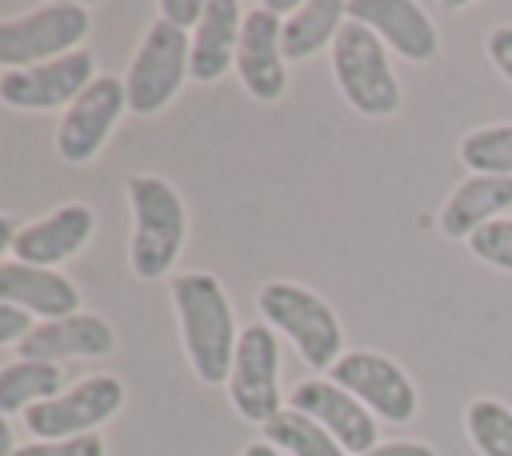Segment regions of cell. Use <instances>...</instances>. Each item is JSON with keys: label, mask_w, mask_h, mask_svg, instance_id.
<instances>
[{"label": "cell", "mask_w": 512, "mask_h": 456, "mask_svg": "<svg viewBox=\"0 0 512 456\" xmlns=\"http://www.w3.org/2000/svg\"><path fill=\"white\" fill-rule=\"evenodd\" d=\"M172 304L180 316V340L192 372L204 384H224L232 376V356L240 340L224 284L212 272L172 276Z\"/></svg>", "instance_id": "1"}, {"label": "cell", "mask_w": 512, "mask_h": 456, "mask_svg": "<svg viewBox=\"0 0 512 456\" xmlns=\"http://www.w3.org/2000/svg\"><path fill=\"white\" fill-rule=\"evenodd\" d=\"M128 208H132V244H128L132 272L140 280L168 276L184 244V200L168 180L140 172L128 180Z\"/></svg>", "instance_id": "2"}, {"label": "cell", "mask_w": 512, "mask_h": 456, "mask_svg": "<svg viewBox=\"0 0 512 456\" xmlns=\"http://www.w3.org/2000/svg\"><path fill=\"white\" fill-rule=\"evenodd\" d=\"M256 304H260L268 328L284 332L308 368L332 372V364L340 360L344 332H340V320L324 296H316L312 288L292 284V280H268L256 292Z\"/></svg>", "instance_id": "3"}, {"label": "cell", "mask_w": 512, "mask_h": 456, "mask_svg": "<svg viewBox=\"0 0 512 456\" xmlns=\"http://www.w3.org/2000/svg\"><path fill=\"white\" fill-rule=\"evenodd\" d=\"M332 76L340 96L372 120L396 116L400 112V80L392 72L388 48L380 44V36L356 20H348L340 28V36L332 40Z\"/></svg>", "instance_id": "4"}, {"label": "cell", "mask_w": 512, "mask_h": 456, "mask_svg": "<svg viewBox=\"0 0 512 456\" xmlns=\"http://www.w3.org/2000/svg\"><path fill=\"white\" fill-rule=\"evenodd\" d=\"M88 36V8L84 4H44L28 16L0 20V64L8 72L32 68L56 56L76 52V44Z\"/></svg>", "instance_id": "5"}, {"label": "cell", "mask_w": 512, "mask_h": 456, "mask_svg": "<svg viewBox=\"0 0 512 456\" xmlns=\"http://www.w3.org/2000/svg\"><path fill=\"white\" fill-rule=\"evenodd\" d=\"M188 52H192V40L188 32L172 28L168 20H156L132 64H128V76H124V92H128V112L136 116H156L180 88V80L188 76Z\"/></svg>", "instance_id": "6"}, {"label": "cell", "mask_w": 512, "mask_h": 456, "mask_svg": "<svg viewBox=\"0 0 512 456\" xmlns=\"http://www.w3.org/2000/svg\"><path fill=\"white\" fill-rule=\"evenodd\" d=\"M280 348L276 332L268 324H248L240 328L236 356H232V376H228V396L236 412L252 424H268L272 416L284 412L280 404Z\"/></svg>", "instance_id": "7"}, {"label": "cell", "mask_w": 512, "mask_h": 456, "mask_svg": "<svg viewBox=\"0 0 512 456\" xmlns=\"http://www.w3.org/2000/svg\"><path fill=\"white\" fill-rule=\"evenodd\" d=\"M332 380L388 424H408L416 416V404H420L416 384L384 352H344L332 364Z\"/></svg>", "instance_id": "8"}, {"label": "cell", "mask_w": 512, "mask_h": 456, "mask_svg": "<svg viewBox=\"0 0 512 456\" xmlns=\"http://www.w3.org/2000/svg\"><path fill=\"white\" fill-rule=\"evenodd\" d=\"M120 404H124V384L116 376H88L44 404H32L24 412V424L40 440H72L100 428L108 416L120 412Z\"/></svg>", "instance_id": "9"}, {"label": "cell", "mask_w": 512, "mask_h": 456, "mask_svg": "<svg viewBox=\"0 0 512 456\" xmlns=\"http://www.w3.org/2000/svg\"><path fill=\"white\" fill-rule=\"evenodd\" d=\"M96 80V60L92 52L76 48L68 56L32 64V68H16L0 76V100L8 108L20 112H44V108H64L72 104L88 84Z\"/></svg>", "instance_id": "10"}, {"label": "cell", "mask_w": 512, "mask_h": 456, "mask_svg": "<svg viewBox=\"0 0 512 456\" xmlns=\"http://www.w3.org/2000/svg\"><path fill=\"white\" fill-rule=\"evenodd\" d=\"M124 108H128L124 80L120 76H96L68 104V112H64V120L56 128V152H60V160L64 164H88L104 148V140H108V132H112V124H116V116Z\"/></svg>", "instance_id": "11"}, {"label": "cell", "mask_w": 512, "mask_h": 456, "mask_svg": "<svg viewBox=\"0 0 512 456\" xmlns=\"http://www.w3.org/2000/svg\"><path fill=\"white\" fill-rule=\"evenodd\" d=\"M280 32H284V20L268 4H252L244 12L240 44H236V72H240L244 92L260 104L280 100L288 88V68H284L288 60H284Z\"/></svg>", "instance_id": "12"}, {"label": "cell", "mask_w": 512, "mask_h": 456, "mask_svg": "<svg viewBox=\"0 0 512 456\" xmlns=\"http://www.w3.org/2000/svg\"><path fill=\"white\" fill-rule=\"evenodd\" d=\"M288 408H296L308 420H316L352 456H364L368 448H376V436H380L376 432V416L352 392H344L336 380H320V376L300 380L292 388V396H288Z\"/></svg>", "instance_id": "13"}, {"label": "cell", "mask_w": 512, "mask_h": 456, "mask_svg": "<svg viewBox=\"0 0 512 456\" xmlns=\"http://www.w3.org/2000/svg\"><path fill=\"white\" fill-rule=\"evenodd\" d=\"M348 20L372 28L380 44L412 64H428L440 52V32L432 16L412 0H352Z\"/></svg>", "instance_id": "14"}, {"label": "cell", "mask_w": 512, "mask_h": 456, "mask_svg": "<svg viewBox=\"0 0 512 456\" xmlns=\"http://www.w3.org/2000/svg\"><path fill=\"white\" fill-rule=\"evenodd\" d=\"M96 232V216L88 204H60L56 212H48L44 220H32L16 232V260L32 264V268H56L64 260H72L88 236Z\"/></svg>", "instance_id": "15"}, {"label": "cell", "mask_w": 512, "mask_h": 456, "mask_svg": "<svg viewBox=\"0 0 512 456\" xmlns=\"http://www.w3.org/2000/svg\"><path fill=\"white\" fill-rule=\"evenodd\" d=\"M116 344V332L104 316H64V320H44L32 324V332L16 344L20 360H44V364H60L72 356H108Z\"/></svg>", "instance_id": "16"}, {"label": "cell", "mask_w": 512, "mask_h": 456, "mask_svg": "<svg viewBox=\"0 0 512 456\" xmlns=\"http://www.w3.org/2000/svg\"><path fill=\"white\" fill-rule=\"evenodd\" d=\"M0 304H12L20 312H36L44 320L76 316L80 288L60 276L56 268H32L20 260H0Z\"/></svg>", "instance_id": "17"}, {"label": "cell", "mask_w": 512, "mask_h": 456, "mask_svg": "<svg viewBox=\"0 0 512 456\" xmlns=\"http://www.w3.org/2000/svg\"><path fill=\"white\" fill-rule=\"evenodd\" d=\"M244 8L236 0H204V16L192 28V52H188V76L196 84H212L236 64Z\"/></svg>", "instance_id": "18"}, {"label": "cell", "mask_w": 512, "mask_h": 456, "mask_svg": "<svg viewBox=\"0 0 512 456\" xmlns=\"http://www.w3.org/2000/svg\"><path fill=\"white\" fill-rule=\"evenodd\" d=\"M512 208V180L508 176H468L460 180L444 208H440V232L452 240H472L480 228L500 220V212Z\"/></svg>", "instance_id": "19"}, {"label": "cell", "mask_w": 512, "mask_h": 456, "mask_svg": "<svg viewBox=\"0 0 512 456\" xmlns=\"http://www.w3.org/2000/svg\"><path fill=\"white\" fill-rule=\"evenodd\" d=\"M348 24V4L340 0H308L300 4L280 32L284 44V60H308L320 48H332V40L340 36V28Z\"/></svg>", "instance_id": "20"}, {"label": "cell", "mask_w": 512, "mask_h": 456, "mask_svg": "<svg viewBox=\"0 0 512 456\" xmlns=\"http://www.w3.org/2000/svg\"><path fill=\"white\" fill-rule=\"evenodd\" d=\"M64 392V368L44 360H12L0 368V412H28Z\"/></svg>", "instance_id": "21"}, {"label": "cell", "mask_w": 512, "mask_h": 456, "mask_svg": "<svg viewBox=\"0 0 512 456\" xmlns=\"http://www.w3.org/2000/svg\"><path fill=\"white\" fill-rule=\"evenodd\" d=\"M264 440L288 456H348L316 420H308L296 408H284L280 416H272L264 424Z\"/></svg>", "instance_id": "22"}, {"label": "cell", "mask_w": 512, "mask_h": 456, "mask_svg": "<svg viewBox=\"0 0 512 456\" xmlns=\"http://www.w3.org/2000/svg\"><path fill=\"white\" fill-rule=\"evenodd\" d=\"M456 152L472 176H508L512 180V124H480L460 136Z\"/></svg>", "instance_id": "23"}, {"label": "cell", "mask_w": 512, "mask_h": 456, "mask_svg": "<svg viewBox=\"0 0 512 456\" xmlns=\"http://www.w3.org/2000/svg\"><path fill=\"white\" fill-rule=\"evenodd\" d=\"M464 432L480 456H512V408L496 396H476L464 408Z\"/></svg>", "instance_id": "24"}, {"label": "cell", "mask_w": 512, "mask_h": 456, "mask_svg": "<svg viewBox=\"0 0 512 456\" xmlns=\"http://www.w3.org/2000/svg\"><path fill=\"white\" fill-rule=\"evenodd\" d=\"M468 252H472L476 260H484L488 268L512 272V216H500V220H492L488 228H480V232L468 240Z\"/></svg>", "instance_id": "25"}, {"label": "cell", "mask_w": 512, "mask_h": 456, "mask_svg": "<svg viewBox=\"0 0 512 456\" xmlns=\"http://www.w3.org/2000/svg\"><path fill=\"white\" fill-rule=\"evenodd\" d=\"M12 456H104V440L100 436H72V440H32L24 448H16Z\"/></svg>", "instance_id": "26"}, {"label": "cell", "mask_w": 512, "mask_h": 456, "mask_svg": "<svg viewBox=\"0 0 512 456\" xmlns=\"http://www.w3.org/2000/svg\"><path fill=\"white\" fill-rule=\"evenodd\" d=\"M484 48H488V60H492V68L512 84V24H496L492 32H488V40H484Z\"/></svg>", "instance_id": "27"}, {"label": "cell", "mask_w": 512, "mask_h": 456, "mask_svg": "<svg viewBox=\"0 0 512 456\" xmlns=\"http://www.w3.org/2000/svg\"><path fill=\"white\" fill-rule=\"evenodd\" d=\"M200 16H204V0H164V4H160V20H168V24L180 28V32L196 28Z\"/></svg>", "instance_id": "28"}, {"label": "cell", "mask_w": 512, "mask_h": 456, "mask_svg": "<svg viewBox=\"0 0 512 456\" xmlns=\"http://www.w3.org/2000/svg\"><path fill=\"white\" fill-rule=\"evenodd\" d=\"M28 332H32V316L12 304H0V344H20Z\"/></svg>", "instance_id": "29"}, {"label": "cell", "mask_w": 512, "mask_h": 456, "mask_svg": "<svg viewBox=\"0 0 512 456\" xmlns=\"http://www.w3.org/2000/svg\"><path fill=\"white\" fill-rule=\"evenodd\" d=\"M364 456H436V448L432 444H420V440H392V444L368 448Z\"/></svg>", "instance_id": "30"}, {"label": "cell", "mask_w": 512, "mask_h": 456, "mask_svg": "<svg viewBox=\"0 0 512 456\" xmlns=\"http://www.w3.org/2000/svg\"><path fill=\"white\" fill-rule=\"evenodd\" d=\"M16 232H20L16 220H12V216H0V252H8V248L16 244Z\"/></svg>", "instance_id": "31"}, {"label": "cell", "mask_w": 512, "mask_h": 456, "mask_svg": "<svg viewBox=\"0 0 512 456\" xmlns=\"http://www.w3.org/2000/svg\"><path fill=\"white\" fill-rule=\"evenodd\" d=\"M16 452V444H12V428H8V420H4V412H0V456H12Z\"/></svg>", "instance_id": "32"}, {"label": "cell", "mask_w": 512, "mask_h": 456, "mask_svg": "<svg viewBox=\"0 0 512 456\" xmlns=\"http://www.w3.org/2000/svg\"><path fill=\"white\" fill-rule=\"evenodd\" d=\"M240 456H280V448H272L268 440H252V444H248Z\"/></svg>", "instance_id": "33"}]
</instances>
